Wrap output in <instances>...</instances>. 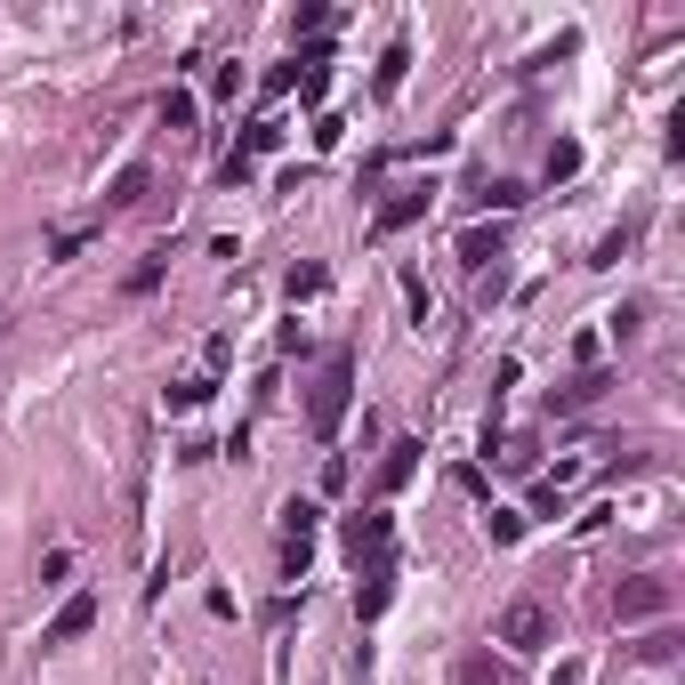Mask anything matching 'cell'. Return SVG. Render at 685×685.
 <instances>
[{
    "mask_svg": "<svg viewBox=\"0 0 685 685\" xmlns=\"http://www.w3.org/2000/svg\"><path fill=\"white\" fill-rule=\"evenodd\" d=\"M347 404H356V347H331L315 387H307V428H315V444H331V435L347 428Z\"/></svg>",
    "mask_w": 685,
    "mask_h": 685,
    "instance_id": "obj_1",
    "label": "cell"
},
{
    "mask_svg": "<svg viewBox=\"0 0 685 685\" xmlns=\"http://www.w3.org/2000/svg\"><path fill=\"white\" fill-rule=\"evenodd\" d=\"M670 613H677V589L653 580V573H629L613 589V621H621V629H629V621H670Z\"/></svg>",
    "mask_w": 685,
    "mask_h": 685,
    "instance_id": "obj_2",
    "label": "cell"
},
{
    "mask_svg": "<svg viewBox=\"0 0 685 685\" xmlns=\"http://www.w3.org/2000/svg\"><path fill=\"white\" fill-rule=\"evenodd\" d=\"M347 556H356V573H371V565H396V516H387V508L347 516Z\"/></svg>",
    "mask_w": 685,
    "mask_h": 685,
    "instance_id": "obj_3",
    "label": "cell"
},
{
    "mask_svg": "<svg viewBox=\"0 0 685 685\" xmlns=\"http://www.w3.org/2000/svg\"><path fill=\"white\" fill-rule=\"evenodd\" d=\"M492 637H501L508 653H549L556 621H549V605H541V597H516V605L501 613V629H492Z\"/></svg>",
    "mask_w": 685,
    "mask_h": 685,
    "instance_id": "obj_4",
    "label": "cell"
},
{
    "mask_svg": "<svg viewBox=\"0 0 685 685\" xmlns=\"http://www.w3.org/2000/svg\"><path fill=\"white\" fill-rule=\"evenodd\" d=\"M275 532H283V573L299 580V573H307V549H315V532H323V508H315V501H283Z\"/></svg>",
    "mask_w": 685,
    "mask_h": 685,
    "instance_id": "obj_5",
    "label": "cell"
},
{
    "mask_svg": "<svg viewBox=\"0 0 685 685\" xmlns=\"http://www.w3.org/2000/svg\"><path fill=\"white\" fill-rule=\"evenodd\" d=\"M428 202H435L428 185H396V194H387L380 211H371V242H387V235H404L411 218H428Z\"/></svg>",
    "mask_w": 685,
    "mask_h": 685,
    "instance_id": "obj_6",
    "label": "cell"
},
{
    "mask_svg": "<svg viewBox=\"0 0 685 685\" xmlns=\"http://www.w3.org/2000/svg\"><path fill=\"white\" fill-rule=\"evenodd\" d=\"M89 629H97V597H89V589H73L65 605L49 613V629H40V646H73V637H89Z\"/></svg>",
    "mask_w": 685,
    "mask_h": 685,
    "instance_id": "obj_7",
    "label": "cell"
},
{
    "mask_svg": "<svg viewBox=\"0 0 685 685\" xmlns=\"http://www.w3.org/2000/svg\"><path fill=\"white\" fill-rule=\"evenodd\" d=\"M299 81H290V89H299V106H323V89H331V49H299V65H290Z\"/></svg>",
    "mask_w": 685,
    "mask_h": 685,
    "instance_id": "obj_8",
    "label": "cell"
},
{
    "mask_svg": "<svg viewBox=\"0 0 685 685\" xmlns=\"http://www.w3.org/2000/svg\"><path fill=\"white\" fill-rule=\"evenodd\" d=\"M468 202H476V211H501V218H508V211H525V185H516V178H476Z\"/></svg>",
    "mask_w": 685,
    "mask_h": 685,
    "instance_id": "obj_9",
    "label": "cell"
},
{
    "mask_svg": "<svg viewBox=\"0 0 685 685\" xmlns=\"http://www.w3.org/2000/svg\"><path fill=\"white\" fill-rule=\"evenodd\" d=\"M411 476H420V444L404 435V444H387V460H380V492H404Z\"/></svg>",
    "mask_w": 685,
    "mask_h": 685,
    "instance_id": "obj_10",
    "label": "cell"
},
{
    "mask_svg": "<svg viewBox=\"0 0 685 685\" xmlns=\"http://www.w3.org/2000/svg\"><path fill=\"white\" fill-rule=\"evenodd\" d=\"M387 589H396V565H371L363 589H356V621H380L387 613Z\"/></svg>",
    "mask_w": 685,
    "mask_h": 685,
    "instance_id": "obj_11",
    "label": "cell"
},
{
    "mask_svg": "<svg viewBox=\"0 0 685 685\" xmlns=\"http://www.w3.org/2000/svg\"><path fill=\"white\" fill-rule=\"evenodd\" d=\"M492 259H501V226H468V235H460V266H476V275H484Z\"/></svg>",
    "mask_w": 685,
    "mask_h": 685,
    "instance_id": "obj_12",
    "label": "cell"
},
{
    "mask_svg": "<svg viewBox=\"0 0 685 685\" xmlns=\"http://www.w3.org/2000/svg\"><path fill=\"white\" fill-rule=\"evenodd\" d=\"M404 73H411V40H387V57H380V73H371V89L396 97V89H404Z\"/></svg>",
    "mask_w": 685,
    "mask_h": 685,
    "instance_id": "obj_13",
    "label": "cell"
},
{
    "mask_svg": "<svg viewBox=\"0 0 685 685\" xmlns=\"http://www.w3.org/2000/svg\"><path fill=\"white\" fill-rule=\"evenodd\" d=\"M145 185H154V178H145V161H130V170H121V178L106 185V211H137V202H145Z\"/></svg>",
    "mask_w": 685,
    "mask_h": 685,
    "instance_id": "obj_14",
    "label": "cell"
},
{
    "mask_svg": "<svg viewBox=\"0 0 685 685\" xmlns=\"http://www.w3.org/2000/svg\"><path fill=\"white\" fill-rule=\"evenodd\" d=\"M605 387H613V380H605V371H580V380H573V387H556V411H589L597 396H605Z\"/></svg>",
    "mask_w": 685,
    "mask_h": 685,
    "instance_id": "obj_15",
    "label": "cell"
},
{
    "mask_svg": "<svg viewBox=\"0 0 685 685\" xmlns=\"http://www.w3.org/2000/svg\"><path fill=\"white\" fill-rule=\"evenodd\" d=\"M275 145H283V121H275V113H259L251 130H242V145H235V154H242V161H259V154H275Z\"/></svg>",
    "mask_w": 685,
    "mask_h": 685,
    "instance_id": "obj_16",
    "label": "cell"
},
{
    "mask_svg": "<svg viewBox=\"0 0 685 685\" xmlns=\"http://www.w3.org/2000/svg\"><path fill=\"white\" fill-rule=\"evenodd\" d=\"M452 685H508V670L492 653H460V670H452Z\"/></svg>",
    "mask_w": 685,
    "mask_h": 685,
    "instance_id": "obj_17",
    "label": "cell"
},
{
    "mask_svg": "<svg viewBox=\"0 0 685 685\" xmlns=\"http://www.w3.org/2000/svg\"><path fill=\"white\" fill-rule=\"evenodd\" d=\"M161 130H194V89H161Z\"/></svg>",
    "mask_w": 685,
    "mask_h": 685,
    "instance_id": "obj_18",
    "label": "cell"
},
{
    "mask_svg": "<svg viewBox=\"0 0 685 685\" xmlns=\"http://www.w3.org/2000/svg\"><path fill=\"white\" fill-rule=\"evenodd\" d=\"M211 387H218L211 371H194V380H178V387H170V411H202V404H211Z\"/></svg>",
    "mask_w": 685,
    "mask_h": 685,
    "instance_id": "obj_19",
    "label": "cell"
},
{
    "mask_svg": "<svg viewBox=\"0 0 685 685\" xmlns=\"http://www.w3.org/2000/svg\"><path fill=\"white\" fill-rule=\"evenodd\" d=\"M484 532H492V541H525V516H516V508H484Z\"/></svg>",
    "mask_w": 685,
    "mask_h": 685,
    "instance_id": "obj_20",
    "label": "cell"
},
{
    "mask_svg": "<svg viewBox=\"0 0 685 685\" xmlns=\"http://www.w3.org/2000/svg\"><path fill=\"white\" fill-rule=\"evenodd\" d=\"M573 170H580V145H573V137H556V145H549V185H556V178H573Z\"/></svg>",
    "mask_w": 685,
    "mask_h": 685,
    "instance_id": "obj_21",
    "label": "cell"
},
{
    "mask_svg": "<svg viewBox=\"0 0 685 685\" xmlns=\"http://www.w3.org/2000/svg\"><path fill=\"white\" fill-rule=\"evenodd\" d=\"M323 283H331L323 266H290V299H323Z\"/></svg>",
    "mask_w": 685,
    "mask_h": 685,
    "instance_id": "obj_22",
    "label": "cell"
},
{
    "mask_svg": "<svg viewBox=\"0 0 685 685\" xmlns=\"http://www.w3.org/2000/svg\"><path fill=\"white\" fill-rule=\"evenodd\" d=\"M501 468H516V476H532V435H508V444H501Z\"/></svg>",
    "mask_w": 685,
    "mask_h": 685,
    "instance_id": "obj_23",
    "label": "cell"
},
{
    "mask_svg": "<svg viewBox=\"0 0 685 685\" xmlns=\"http://www.w3.org/2000/svg\"><path fill=\"white\" fill-rule=\"evenodd\" d=\"M81 242H89V226H57V235H49V259H73Z\"/></svg>",
    "mask_w": 685,
    "mask_h": 685,
    "instance_id": "obj_24",
    "label": "cell"
},
{
    "mask_svg": "<svg viewBox=\"0 0 685 685\" xmlns=\"http://www.w3.org/2000/svg\"><path fill=\"white\" fill-rule=\"evenodd\" d=\"M154 283H161V259H137V266H130V299H145Z\"/></svg>",
    "mask_w": 685,
    "mask_h": 685,
    "instance_id": "obj_25",
    "label": "cell"
},
{
    "mask_svg": "<svg viewBox=\"0 0 685 685\" xmlns=\"http://www.w3.org/2000/svg\"><path fill=\"white\" fill-rule=\"evenodd\" d=\"M65 573H73V549H49V556H40V580H49V589H57Z\"/></svg>",
    "mask_w": 685,
    "mask_h": 685,
    "instance_id": "obj_26",
    "label": "cell"
},
{
    "mask_svg": "<svg viewBox=\"0 0 685 685\" xmlns=\"http://www.w3.org/2000/svg\"><path fill=\"white\" fill-rule=\"evenodd\" d=\"M339 137H347V121H339V113H315V145H323V154H331Z\"/></svg>",
    "mask_w": 685,
    "mask_h": 685,
    "instance_id": "obj_27",
    "label": "cell"
},
{
    "mask_svg": "<svg viewBox=\"0 0 685 685\" xmlns=\"http://www.w3.org/2000/svg\"><path fill=\"white\" fill-rule=\"evenodd\" d=\"M637 653H646V661H670V653H677V629H653V637H646Z\"/></svg>",
    "mask_w": 685,
    "mask_h": 685,
    "instance_id": "obj_28",
    "label": "cell"
}]
</instances>
